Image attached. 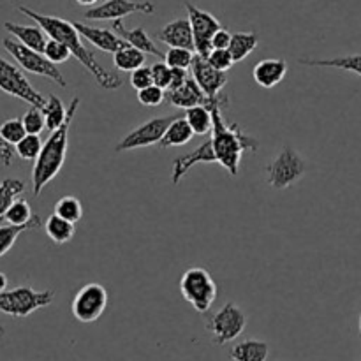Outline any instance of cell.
<instances>
[{"mask_svg":"<svg viewBox=\"0 0 361 361\" xmlns=\"http://www.w3.org/2000/svg\"><path fill=\"white\" fill-rule=\"evenodd\" d=\"M302 66L309 67H334V69L349 71V73L358 74L361 78V53L358 55L337 56V59H300Z\"/></svg>","mask_w":361,"mask_h":361,"instance_id":"obj_24","label":"cell"},{"mask_svg":"<svg viewBox=\"0 0 361 361\" xmlns=\"http://www.w3.org/2000/svg\"><path fill=\"white\" fill-rule=\"evenodd\" d=\"M152 76H154V85H157L162 90H168L171 85V67L166 62H157L152 66Z\"/></svg>","mask_w":361,"mask_h":361,"instance_id":"obj_41","label":"cell"},{"mask_svg":"<svg viewBox=\"0 0 361 361\" xmlns=\"http://www.w3.org/2000/svg\"><path fill=\"white\" fill-rule=\"evenodd\" d=\"M173 76H171V85H169L168 90H175V88L182 87L185 83V80L189 78V73L185 69H171Z\"/></svg>","mask_w":361,"mask_h":361,"instance_id":"obj_45","label":"cell"},{"mask_svg":"<svg viewBox=\"0 0 361 361\" xmlns=\"http://www.w3.org/2000/svg\"><path fill=\"white\" fill-rule=\"evenodd\" d=\"M214 162H217L214 143H212V140H207L194 152H189V154L185 155H180V157H176L175 161H173V173H171L173 185H178V183L182 182L183 176L189 173V169L194 168L196 164H214Z\"/></svg>","mask_w":361,"mask_h":361,"instance_id":"obj_15","label":"cell"},{"mask_svg":"<svg viewBox=\"0 0 361 361\" xmlns=\"http://www.w3.org/2000/svg\"><path fill=\"white\" fill-rule=\"evenodd\" d=\"M13 147H11L9 143H6V141L2 140V136H0V162H2L4 166H11L13 164Z\"/></svg>","mask_w":361,"mask_h":361,"instance_id":"obj_44","label":"cell"},{"mask_svg":"<svg viewBox=\"0 0 361 361\" xmlns=\"http://www.w3.org/2000/svg\"><path fill=\"white\" fill-rule=\"evenodd\" d=\"M288 74V62L282 59H267L256 63L252 69V78L261 88H274L281 83Z\"/></svg>","mask_w":361,"mask_h":361,"instance_id":"obj_19","label":"cell"},{"mask_svg":"<svg viewBox=\"0 0 361 361\" xmlns=\"http://www.w3.org/2000/svg\"><path fill=\"white\" fill-rule=\"evenodd\" d=\"M55 291H35L30 286H20L11 291L0 293V312L13 317H28L35 310L51 305Z\"/></svg>","mask_w":361,"mask_h":361,"instance_id":"obj_6","label":"cell"},{"mask_svg":"<svg viewBox=\"0 0 361 361\" xmlns=\"http://www.w3.org/2000/svg\"><path fill=\"white\" fill-rule=\"evenodd\" d=\"M164 62L171 69H189L194 62V51L185 48H169L164 53Z\"/></svg>","mask_w":361,"mask_h":361,"instance_id":"obj_35","label":"cell"},{"mask_svg":"<svg viewBox=\"0 0 361 361\" xmlns=\"http://www.w3.org/2000/svg\"><path fill=\"white\" fill-rule=\"evenodd\" d=\"M180 293L183 300L200 314H207L217 300V284L204 268H189L180 279Z\"/></svg>","mask_w":361,"mask_h":361,"instance_id":"obj_4","label":"cell"},{"mask_svg":"<svg viewBox=\"0 0 361 361\" xmlns=\"http://www.w3.org/2000/svg\"><path fill=\"white\" fill-rule=\"evenodd\" d=\"M78 4H80V6H87V7H92L94 6L95 2H97V0H76Z\"/></svg>","mask_w":361,"mask_h":361,"instance_id":"obj_47","label":"cell"},{"mask_svg":"<svg viewBox=\"0 0 361 361\" xmlns=\"http://www.w3.org/2000/svg\"><path fill=\"white\" fill-rule=\"evenodd\" d=\"M0 136H2V140L6 141V143H9L11 147H13V145L16 147V145L27 136V130H25L23 122H21L20 118H11L6 120V122L0 126Z\"/></svg>","mask_w":361,"mask_h":361,"instance_id":"obj_36","label":"cell"},{"mask_svg":"<svg viewBox=\"0 0 361 361\" xmlns=\"http://www.w3.org/2000/svg\"><path fill=\"white\" fill-rule=\"evenodd\" d=\"M42 145L44 143L41 141V137L35 136V134H27V136L14 147V152H16V154L20 155V159H23V161L35 162L39 155H41Z\"/></svg>","mask_w":361,"mask_h":361,"instance_id":"obj_34","label":"cell"},{"mask_svg":"<svg viewBox=\"0 0 361 361\" xmlns=\"http://www.w3.org/2000/svg\"><path fill=\"white\" fill-rule=\"evenodd\" d=\"M6 288H7V277L0 271V293L6 291Z\"/></svg>","mask_w":361,"mask_h":361,"instance_id":"obj_46","label":"cell"},{"mask_svg":"<svg viewBox=\"0 0 361 361\" xmlns=\"http://www.w3.org/2000/svg\"><path fill=\"white\" fill-rule=\"evenodd\" d=\"M134 13L143 14H154L155 6L152 2H133V0H108V2L101 4V6L90 7L85 11V18L87 20H122L123 16H129Z\"/></svg>","mask_w":361,"mask_h":361,"instance_id":"obj_13","label":"cell"},{"mask_svg":"<svg viewBox=\"0 0 361 361\" xmlns=\"http://www.w3.org/2000/svg\"><path fill=\"white\" fill-rule=\"evenodd\" d=\"M55 214L59 215V217L76 224V222H80L81 219H83V204H81V201L78 200V197L63 196L56 201Z\"/></svg>","mask_w":361,"mask_h":361,"instance_id":"obj_32","label":"cell"},{"mask_svg":"<svg viewBox=\"0 0 361 361\" xmlns=\"http://www.w3.org/2000/svg\"><path fill=\"white\" fill-rule=\"evenodd\" d=\"M222 106H228V97L221 95L212 102V116H214V129H212V143H214L217 162L229 173L236 176L240 171L243 152H257L259 143L256 137L243 133L238 123H228L222 115Z\"/></svg>","mask_w":361,"mask_h":361,"instance_id":"obj_2","label":"cell"},{"mask_svg":"<svg viewBox=\"0 0 361 361\" xmlns=\"http://www.w3.org/2000/svg\"><path fill=\"white\" fill-rule=\"evenodd\" d=\"M233 34L228 30V28L222 27L221 30L215 32L214 39H212V49H229V44H231Z\"/></svg>","mask_w":361,"mask_h":361,"instance_id":"obj_43","label":"cell"},{"mask_svg":"<svg viewBox=\"0 0 361 361\" xmlns=\"http://www.w3.org/2000/svg\"><path fill=\"white\" fill-rule=\"evenodd\" d=\"M0 90L13 95V97L21 99L23 102L39 109L44 108L46 102H48L44 95H41L32 87V83L27 80L23 71H20L16 66L7 62L2 56H0Z\"/></svg>","mask_w":361,"mask_h":361,"instance_id":"obj_9","label":"cell"},{"mask_svg":"<svg viewBox=\"0 0 361 361\" xmlns=\"http://www.w3.org/2000/svg\"><path fill=\"white\" fill-rule=\"evenodd\" d=\"M155 37H157L162 44H168L169 48H185L190 49V51H196V48H194L192 27H190L189 18L173 20L171 23L159 28Z\"/></svg>","mask_w":361,"mask_h":361,"instance_id":"obj_17","label":"cell"},{"mask_svg":"<svg viewBox=\"0 0 361 361\" xmlns=\"http://www.w3.org/2000/svg\"><path fill=\"white\" fill-rule=\"evenodd\" d=\"M25 182L18 178H6L0 182V217L6 215L11 204L18 200L20 194H23Z\"/></svg>","mask_w":361,"mask_h":361,"instance_id":"obj_31","label":"cell"},{"mask_svg":"<svg viewBox=\"0 0 361 361\" xmlns=\"http://www.w3.org/2000/svg\"><path fill=\"white\" fill-rule=\"evenodd\" d=\"M145 60H147L145 53L130 44H126L118 51L113 53V63L122 73H134V71L145 66Z\"/></svg>","mask_w":361,"mask_h":361,"instance_id":"obj_28","label":"cell"},{"mask_svg":"<svg viewBox=\"0 0 361 361\" xmlns=\"http://www.w3.org/2000/svg\"><path fill=\"white\" fill-rule=\"evenodd\" d=\"M187 14H189L190 27H192V35H194V48L196 53L203 59H208L212 51V39H214L215 32H219L222 28L221 21L214 16V14L207 13V11L200 9L194 4L185 2Z\"/></svg>","mask_w":361,"mask_h":361,"instance_id":"obj_12","label":"cell"},{"mask_svg":"<svg viewBox=\"0 0 361 361\" xmlns=\"http://www.w3.org/2000/svg\"><path fill=\"white\" fill-rule=\"evenodd\" d=\"M137 101H140V104L148 106V108H155V106H161L166 101V90L159 88L157 85H150V87L137 92Z\"/></svg>","mask_w":361,"mask_h":361,"instance_id":"obj_38","label":"cell"},{"mask_svg":"<svg viewBox=\"0 0 361 361\" xmlns=\"http://www.w3.org/2000/svg\"><path fill=\"white\" fill-rule=\"evenodd\" d=\"M6 335V328L2 326V323H0V337H4Z\"/></svg>","mask_w":361,"mask_h":361,"instance_id":"obj_48","label":"cell"},{"mask_svg":"<svg viewBox=\"0 0 361 361\" xmlns=\"http://www.w3.org/2000/svg\"><path fill=\"white\" fill-rule=\"evenodd\" d=\"M247 326V316L235 303H226L222 309L212 314L207 323V330L210 331L214 342L217 345H224L233 342L243 334Z\"/></svg>","mask_w":361,"mask_h":361,"instance_id":"obj_8","label":"cell"},{"mask_svg":"<svg viewBox=\"0 0 361 361\" xmlns=\"http://www.w3.org/2000/svg\"><path fill=\"white\" fill-rule=\"evenodd\" d=\"M185 120L189 122L192 133L197 136H204L214 129V116H212V109L208 106H194V108L187 109Z\"/></svg>","mask_w":361,"mask_h":361,"instance_id":"obj_29","label":"cell"},{"mask_svg":"<svg viewBox=\"0 0 361 361\" xmlns=\"http://www.w3.org/2000/svg\"><path fill=\"white\" fill-rule=\"evenodd\" d=\"M358 330H360V341H361V316H360V328H358Z\"/></svg>","mask_w":361,"mask_h":361,"instance_id":"obj_49","label":"cell"},{"mask_svg":"<svg viewBox=\"0 0 361 361\" xmlns=\"http://www.w3.org/2000/svg\"><path fill=\"white\" fill-rule=\"evenodd\" d=\"M21 122H23L27 134H35V136H39L41 130L46 127L44 113H42V109L34 108V106H30V108L27 109V113L23 115Z\"/></svg>","mask_w":361,"mask_h":361,"instance_id":"obj_37","label":"cell"},{"mask_svg":"<svg viewBox=\"0 0 361 361\" xmlns=\"http://www.w3.org/2000/svg\"><path fill=\"white\" fill-rule=\"evenodd\" d=\"M18 11H20L21 14H25L27 18H30V20H34L35 23L46 32V35H48L49 39H55V41L66 44L67 48H69L71 55H73L85 69H88V73L95 78L99 87L104 88V90H116V88L122 87V78H118L116 74L104 69V67L97 62L94 53L83 44L80 32H78L76 25H74L73 21H67L59 16H46V14L32 11L30 7L25 6L18 7Z\"/></svg>","mask_w":361,"mask_h":361,"instance_id":"obj_1","label":"cell"},{"mask_svg":"<svg viewBox=\"0 0 361 361\" xmlns=\"http://www.w3.org/2000/svg\"><path fill=\"white\" fill-rule=\"evenodd\" d=\"M4 28H6L11 35H14L21 44L27 46V48L39 53H44V48L46 44H48L49 39L48 35H46V32L42 30L39 25L37 27H28V25H18L7 21V23H4Z\"/></svg>","mask_w":361,"mask_h":361,"instance_id":"obj_21","label":"cell"},{"mask_svg":"<svg viewBox=\"0 0 361 361\" xmlns=\"http://www.w3.org/2000/svg\"><path fill=\"white\" fill-rule=\"evenodd\" d=\"M173 118H175V116H155V118L141 123L140 127L130 130L129 134H126V136L116 143L115 152L120 154V152L137 150V148L159 145L162 136H164L166 129H168L169 123L173 122Z\"/></svg>","mask_w":361,"mask_h":361,"instance_id":"obj_11","label":"cell"},{"mask_svg":"<svg viewBox=\"0 0 361 361\" xmlns=\"http://www.w3.org/2000/svg\"><path fill=\"white\" fill-rule=\"evenodd\" d=\"M39 228H41V219H39V215H34L32 221L23 226H13V224L0 226V257L6 256V254L13 249L18 236L23 235V233L27 231H34V229H39Z\"/></svg>","mask_w":361,"mask_h":361,"instance_id":"obj_25","label":"cell"},{"mask_svg":"<svg viewBox=\"0 0 361 361\" xmlns=\"http://www.w3.org/2000/svg\"><path fill=\"white\" fill-rule=\"evenodd\" d=\"M106 307H108V291L104 286L92 282L78 291L71 310L80 323H95L104 314Z\"/></svg>","mask_w":361,"mask_h":361,"instance_id":"obj_10","label":"cell"},{"mask_svg":"<svg viewBox=\"0 0 361 361\" xmlns=\"http://www.w3.org/2000/svg\"><path fill=\"white\" fill-rule=\"evenodd\" d=\"M44 56L49 60V62L55 63L56 66V63L67 62V60H69V56H73V55H71L69 48H67L66 44L55 41V39H49L48 44H46V48H44Z\"/></svg>","mask_w":361,"mask_h":361,"instance_id":"obj_39","label":"cell"},{"mask_svg":"<svg viewBox=\"0 0 361 361\" xmlns=\"http://www.w3.org/2000/svg\"><path fill=\"white\" fill-rule=\"evenodd\" d=\"M267 171V182L277 190L289 189L295 185L300 178L307 173V162L295 148L286 145L274 159L270 164L264 168Z\"/></svg>","mask_w":361,"mask_h":361,"instance_id":"obj_5","label":"cell"},{"mask_svg":"<svg viewBox=\"0 0 361 361\" xmlns=\"http://www.w3.org/2000/svg\"><path fill=\"white\" fill-rule=\"evenodd\" d=\"M194 133L190 129L189 122L185 120V116H175L173 122L169 123V127L166 129L164 136H162L161 143H159V148H169V147H182V145H187L190 140H192Z\"/></svg>","mask_w":361,"mask_h":361,"instance_id":"obj_23","label":"cell"},{"mask_svg":"<svg viewBox=\"0 0 361 361\" xmlns=\"http://www.w3.org/2000/svg\"><path fill=\"white\" fill-rule=\"evenodd\" d=\"M78 32H80L81 37L87 39L90 44H94L95 48L101 49V51L106 53H116L120 48L127 44L120 35H116L115 32L109 30V28H99L92 27V25L80 23V21H74Z\"/></svg>","mask_w":361,"mask_h":361,"instance_id":"obj_18","label":"cell"},{"mask_svg":"<svg viewBox=\"0 0 361 361\" xmlns=\"http://www.w3.org/2000/svg\"><path fill=\"white\" fill-rule=\"evenodd\" d=\"M166 101L171 106H175V108H182L185 109V111L194 108V106H208V108H210L212 102H214L204 95V92L201 90L200 85L196 83L192 74H189V78H187L185 83H183L182 87L166 92Z\"/></svg>","mask_w":361,"mask_h":361,"instance_id":"obj_16","label":"cell"},{"mask_svg":"<svg viewBox=\"0 0 361 361\" xmlns=\"http://www.w3.org/2000/svg\"><path fill=\"white\" fill-rule=\"evenodd\" d=\"M257 44H259V37L254 32H236V34H233L229 53H231L235 63L243 62L257 48Z\"/></svg>","mask_w":361,"mask_h":361,"instance_id":"obj_27","label":"cell"},{"mask_svg":"<svg viewBox=\"0 0 361 361\" xmlns=\"http://www.w3.org/2000/svg\"><path fill=\"white\" fill-rule=\"evenodd\" d=\"M207 60L214 69L221 71V73H228L233 67V63H235L229 49H212Z\"/></svg>","mask_w":361,"mask_h":361,"instance_id":"obj_40","label":"cell"},{"mask_svg":"<svg viewBox=\"0 0 361 361\" xmlns=\"http://www.w3.org/2000/svg\"><path fill=\"white\" fill-rule=\"evenodd\" d=\"M34 215L35 214L32 212L30 204H28L27 200H16L13 204H11L9 210L6 212L4 219H6L7 224L23 226V224H28Z\"/></svg>","mask_w":361,"mask_h":361,"instance_id":"obj_33","label":"cell"},{"mask_svg":"<svg viewBox=\"0 0 361 361\" xmlns=\"http://www.w3.org/2000/svg\"><path fill=\"white\" fill-rule=\"evenodd\" d=\"M130 85H133V88H136L137 92L143 90V88L150 87V85H154V76H152V67H140V69L134 71L133 74H130Z\"/></svg>","mask_w":361,"mask_h":361,"instance_id":"obj_42","label":"cell"},{"mask_svg":"<svg viewBox=\"0 0 361 361\" xmlns=\"http://www.w3.org/2000/svg\"><path fill=\"white\" fill-rule=\"evenodd\" d=\"M44 229H46V235H48V238L51 240L53 243H56V245H63V243L71 242L74 236V233H76V228H74L73 222L59 217L56 214L49 215L48 221H46V224H44Z\"/></svg>","mask_w":361,"mask_h":361,"instance_id":"obj_26","label":"cell"},{"mask_svg":"<svg viewBox=\"0 0 361 361\" xmlns=\"http://www.w3.org/2000/svg\"><path fill=\"white\" fill-rule=\"evenodd\" d=\"M113 32H115L116 35H120V37H122L127 44L134 46L136 49L143 51L145 55H147V53H150V55L159 56V59H164V53H162L161 49L155 46V42L152 41V37L147 34V30H145L143 27L127 28L122 21L116 20L115 23H113Z\"/></svg>","mask_w":361,"mask_h":361,"instance_id":"obj_20","label":"cell"},{"mask_svg":"<svg viewBox=\"0 0 361 361\" xmlns=\"http://www.w3.org/2000/svg\"><path fill=\"white\" fill-rule=\"evenodd\" d=\"M268 353H270V348L267 342L249 338V341H242L233 345L229 358L233 361H267Z\"/></svg>","mask_w":361,"mask_h":361,"instance_id":"obj_22","label":"cell"},{"mask_svg":"<svg viewBox=\"0 0 361 361\" xmlns=\"http://www.w3.org/2000/svg\"><path fill=\"white\" fill-rule=\"evenodd\" d=\"M4 48L9 51V55L23 67L27 73L37 74V76L48 78V80L55 81L56 85H60L62 88L67 87V81L63 78V74L60 73L59 67L55 63L49 62L48 59L44 56V53L34 51V49L27 48L25 44H21L20 41H14V39L6 37L2 41Z\"/></svg>","mask_w":361,"mask_h":361,"instance_id":"obj_7","label":"cell"},{"mask_svg":"<svg viewBox=\"0 0 361 361\" xmlns=\"http://www.w3.org/2000/svg\"><path fill=\"white\" fill-rule=\"evenodd\" d=\"M190 74H192L196 83L200 85V88L204 92V95H207L210 101H215V99L221 97L222 88H224L226 83H228V76H226V73H221V71L214 69V67L208 63V60L203 59V56H200L197 53L194 55Z\"/></svg>","mask_w":361,"mask_h":361,"instance_id":"obj_14","label":"cell"},{"mask_svg":"<svg viewBox=\"0 0 361 361\" xmlns=\"http://www.w3.org/2000/svg\"><path fill=\"white\" fill-rule=\"evenodd\" d=\"M78 106H80V99L74 97L71 101L69 109H67L69 113H67L66 123L59 130L49 134L46 143L42 145L41 155H39L37 161L34 162V168H32V192H34V196H39L42 192V189L63 168L67 147H69V129L74 120V115L78 111Z\"/></svg>","mask_w":361,"mask_h":361,"instance_id":"obj_3","label":"cell"},{"mask_svg":"<svg viewBox=\"0 0 361 361\" xmlns=\"http://www.w3.org/2000/svg\"><path fill=\"white\" fill-rule=\"evenodd\" d=\"M42 113H44V120H46V127H48V130H51V133H55V130H59L60 127L66 123L67 120V109L66 106H63L62 99L56 97V95H48V102H46V106L42 108Z\"/></svg>","mask_w":361,"mask_h":361,"instance_id":"obj_30","label":"cell"}]
</instances>
